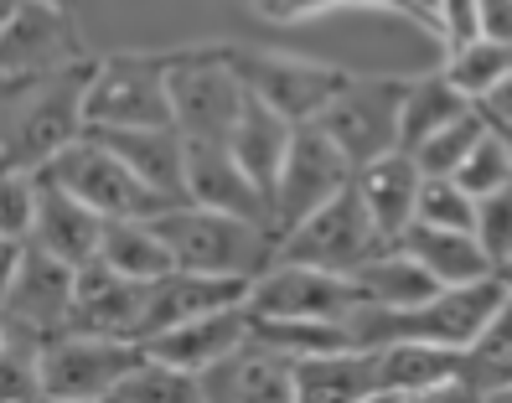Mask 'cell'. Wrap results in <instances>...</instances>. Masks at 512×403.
I'll return each instance as SVG.
<instances>
[{
  "label": "cell",
  "instance_id": "cell-1",
  "mask_svg": "<svg viewBox=\"0 0 512 403\" xmlns=\"http://www.w3.org/2000/svg\"><path fill=\"white\" fill-rule=\"evenodd\" d=\"M99 57H73L47 73H6V171H42L88 130V83Z\"/></svg>",
  "mask_w": 512,
  "mask_h": 403
},
{
  "label": "cell",
  "instance_id": "cell-2",
  "mask_svg": "<svg viewBox=\"0 0 512 403\" xmlns=\"http://www.w3.org/2000/svg\"><path fill=\"white\" fill-rule=\"evenodd\" d=\"M512 279L507 274H487L471 285H445L419 305H357L347 316V331L357 347H388V341H435V347H471L476 331L497 316V305L507 300Z\"/></svg>",
  "mask_w": 512,
  "mask_h": 403
},
{
  "label": "cell",
  "instance_id": "cell-3",
  "mask_svg": "<svg viewBox=\"0 0 512 403\" xmlns=\"http://www.w3.org/2000/svg\"><path fill=\"white\" fill-rule=\"evenodd\" d=\"M150 223H156L161 238L171 243L176 269L259 279L269 264L280 259V228L275 223H254V217H238V212L176 202V207L156 212Z\"/></svg>",
  "mask_w": 512,
  "mask_h": 403
},
{
  "label": "cell",
  "instance_id": "cell-4",
  "mask_svg": "<svg viewBox=\"0 0 512 403\" xmlns=\"http://www.w3.org/2000/svg\"><path fill=\"white\" fill-rule=\"evenodd\" d=\"M6 285H0V331L52 341L73 326L78 264L47 254L32 238H0Z\"/></svg>",
  "mask_w": 512,
  "mask_h": 403
},
{
  "label": "cell",
  "instance_id": "cell-5",
  "mask_svg": "<svg viewBox=\"0 0 512 403\" xmlns=\"http://www.w3.org/2000/svg\"><path fill=\"white\" fill-rule=\"evenodd\" d=\"M249 88L233 73L228 47H182L171 52V109L187 140H228L244 114Z\"/></svg>",
  "mask_w": 512,
  "mask_h": 403
},
{
  "label": "cell",
  "instance_id": "cell-6",
  "mask_svg": "<svg viewBox=\"0 0 512 403\" xmlns=\"http://www.w3.org/2000/svg\"><path fill=\"white\" fill-rule=\"evenodd\" d=\"M42 176H52L57 186H68L73 197H83L88 207H99L104 217H156L166 207H176L171 197H161L156 186H145L125 155H114L99 135H78L68 150H57L42 166Z\"/></svg>",
  "mask_w": 512,
  "mask_h": 403
},
{
  "label": "cell",
  "instance_id": "cell-7",
  "mask_svg": "<svg viewBox=\"0 0 512 403\" xmlns=\"http://www.w3.org/2000/svg\"><path fill=\"white\" fill-rule=\"evenodd\" d=\"M140 357H145V341L63 331L42 352V393L52 403H109Z\"/></svg>",
  "mask_w": 512,
  "mask_h": 403
},
{
  "label": "cell",
  "instance_id": "cell-8",
  "mask_svg": "<svg viewBox=\"0 0 512 403\" xmlns=\"http://www.w3.org/2000/svg\"><path fill=\"white\" fill-rule=\"evenodd\" d=\"M404 93H409V78L347 73L337 99H331L316 119H321V130L352 155V166H368V161H378V155L399 150Z\"/></svg>",
  "mask_w": 512,
  "mask_h": 403
},
{
  "label": "cell",
  "instance_id": "cell-9",
  "mask_svg": "<svg viewBox=\"0 0 512 403\" xmlns=\"http://www.w3.org/2000/svg\"><path fill=\"white\" fill-rule=\"evenodd\" d=\"M94 124H176L171 52L99 57L94 83H88V130H94Z\"/></svg>",
  "mask_w": 512,
  "mask_h": 403
},
{
  "label": "cell",
  "instance_id": "cell-10",
  "mask_svg": "<svg viewBox=\"0 0 512 403\" xmlns=\"http://www.w3.org/2000/svg\"><path fill=\"white\" fill-rule=\"evenodd\" d=\"M378 248H388V238L378 233L363 192H357V181L342 186V192L331 197L326 207H316L311 217H300L290 233H280V259L342 269V274H352L357 264H368Z\"/></svg>",
  "mask_w": 512,
  "mask_h": 403
},
{
  "label": "cell",
  "instance_id": "cell-11",
  "mask_svg": "<svg viewBox=\"0 0 512 403\" xmlns=\"http://www.w3.org/2000/svg\"><path fill=\"white\" fill-rule=\"evenodd\" d=\"M357 305H363V290H357L352 274L300 259H275L249 285L254 316H280V321H347Z\"/></svg>",
  "mask_w": 512,
  "mask_h": 403
},
{
  "label": "cell",
  "instance_id": "cell-12",
  "mask_svg": "<svg viewBox=\"0 0 512 403\" xmlns=\"http://www.w3.org/2000/svg\"><path fill=\"white\" fill-rule=\"evenodd\" d=\"M357 166L352 155L321 130V119H306L295 124V140L285 150V166H280V181H275V228L290 233L300 217H311L316 207H326L331 197L352 186Z\"/></svg>",
  "mask_w": 512,
  "mask_h": 403
},
{
  "label": "cell",
  "instance_id": "cell-13",
  "mask_svg": "<svg viewBox=\"0 0 512 403\" xmlns=\"http://www.w3.org/2000/svg\"><path fill=\"white\" fill-rule=\"evenodd\" d=\"M228 62L254 99L275 104L295 124L316 119L331 99H337V88L347 83V68L306 62V57H290V52H264V47H228Z\"/></svg>",
  "mask_w": 512,
  "mask_h": 403
},
{
  "label": "cell",
  "instance_id": "cell-14",
  "mask_svg": "<svg viewBox=\"0 0 512 403\" xmlns=\"http://www.w3.org/2000/svg\"><path fill=\"white\" fill-rule=\"evenodd\" d=\"M0 52H6V73H47L83 57L73 11L42 0H0Z\"/></svg>",
  "mask_w": 512,
  "mask_h": 403
},
{
  "label": "cell",
  "instance_id": "cell-15",
  "mask_svg": "<svg viewBox=\"0 0 512 403\" xmlns=\"http://www.w3.org/2000/svg\"><path fill=\"white\" fill-rule=\"evenodd\" d=\"M150 285H156V279H135V274H119L104 259H88L78 269V300H73V326L68 331L145 341Z\"/></svg>",
  "mask_w": 512,
  "mask_h": 403
},
{
  "label": "cell",
  "instance_id": "cell-16",
  "mask_svg": "<svg viewBox=\"0 0 512 403\" xmlns=\"http://www.w3.org/2000/svg\"><path fill=\"white\" fill-rule=\"evenodd\" d=\"M440 398H466L461 347H435V341H388V347H378V403H440Z\"/></svg>",
  "mask_w": 512,
  "mask_h": 403
},
{
  "label": "cell",
  "instance_id": "cell-17",
  "mask_svg": "<svg viewBox=\"0 0 512 403\" xmlns=\"http://www.w3.org/2000/svg\"><path fill=\"white\" fill-rule=\"evenodd\" d=\"M202 403H295V357L249 336L202 372Z\"/></svg>",
  "mask_w": 512,
  "mask_h": 403
},
{
  "label": "cell",
  "instance_id": "cell-18",
  "mask_svg": "<svg viewBox=\"0 0 512 403\" xmlns=\"http://www.w3.org/2000/svg\"><path fill=\"white\" fill-rule=\"evenodd\" d=\"M187 202L254 217V223H275L269 192L244 171L228 140H187Z\"/></svg>",
  "mask_w": 512,
  "mask_h": 403
},
{
  "label": "cell",
  "instance_id": "cell-19",
  "mask_svg": "<svg viewBox=\"0 0 512 403\" xmlns=\"http://www.w3.org/2000/svg\"><path fill=\"white\" fill-rule=\"evenodd\" d=\"M88 135H99L114 155H125L130 171L156 186L161 197L187 202V135L176 124H94Z\"/></svg>",
  "mask_w": 512,
  "mask_h": 403
},
{
  "label": "cell",
  "instance_id": "cell-20",
  "mask_svg": "<svg viewBox=\"0 0 512 403\" xmlns=\"http://www.w3.org/2000/svg\"><path fill=\"white\" fill-rule=\"evenodd\" d=\"M249 336H254V316H249V300H244V305L207 310V316H197V321H182V326H171L161 336H150L145 352L171 362V367H187V372L202 378L207 367L223 362L228 352H238Z\"/></svg>",
  "mask_w": 512,
  "mask_h": 403
},
{
  "label": "cell",
  "instance_id": "cell-21",
  "mask_svg": "<svg viewBox=\"0 0 512 403\" xmlns=\"http://www.w3.org/2000/svg\"><path fill=\"white\" fill-rule=\"evenodd\" d=\"M254 279H233V274H202V269H171L150 285V310H145V341L161 336L182 321H197L207 310L223 305H244Z\"/></svg>",
  "mask_w": 512,
  "mask_h": 403
},
{
  "label": "cell",
  "instance_id": "cell-22",
  "mask_svg": "<svg viewBox=\"0 0 512 403\" xmlns=\"http://www.w3.org/2000/svg\"><path fill=\"white\" fill-rule=\"evenodd\" d=\"M104 228H109V217L99 207H88L83 197L68 192V186H57L52 176H42V207H37V223H32V243H42L47 254L83 269L88 259H99Z\"/></svg>",
  "mask_w": 512,
  "mask_h": 403
},
{
  "label": "cell",
  "instance_id": "cell-23",
  "mask_svg": "<svg viewBox=\"0 0 512 403\" xmlns=\"http://www.w3.org/2000/svg\"><path fill=\"white\" fill-rule=\"evenodd\" d=\"M295 403H378V347L295 357Z\"/></svg>",
  "mask_w": 512,
  "mask_h": 403
},
{
  "label": "cell",
  "instance_id": "cell-24",
  "mask_svg": "<svg viewBox=\"0 0 512 403\" xmlns=\"http://www.w3.org/2000/svg\"><path fill=\"white\" fill-rule=\"evenodd\" d=\"M357 192H363L368 212H373V223L378 233L394 243L414 217H419V192H425V166L414 161L409 150H388L378 155V161L368 166H357Z\"/></svg>",
  "mask_w": 512,
  "mask_h": 403
},
{
  "label": "cell",
  "instance_id": "cell-25",
  "mask_svg": "<svg viewBox=\"0 0 512 403\" xmlns=\"http://www.w3.org/2000/svg\"><path fill=\"white\" fill-rule=\"evenodd\" d=\"M394 248L414 254L419 264L440 279V285H471V279L502 274L471 228H440V223H419V217H414V223L394 238Z\"/></svg>",
  "mask_w": 512,
  "mask_h": 403
},
{
  "label": "cell",
  "instance_id": "cell-26",
  "mask_svg": "<svg viewBox=\"0 0 512 403\" xmlns=\"http://www.w3.org/2000/svg\"><path fill=\"white\" fill-rule=\"evenodd\" d=\"M295 140V119H285L275 104H264V99H244V114H238L233 124V155L244 161V171L269 192V207H275V181H280V166H285V150Z\"/></svg>",
  "mask_w": 512,
  "mask_h": 403
},
{
  "label": "cell",
  "instance_id": "cell-27",
  "mask_svg": "<svg viewBox=\"0 0 512 403\" xmlns=\"http://www.w3.org/2000/svg\"><path fill=\"white\" fill-rule=\"evenodd\" d=\"M461 388H466V398H507L512 393V290L497 305V316L461 352Z\"/></svg>",
  "mask_w": 512,
  "mask_h": 403
},
{
  "label": "cell",
  "instance_id": "cell-28",
  "mask_svg": "<svg viewBox=\"0 0 512 403\" xmlns=\"http://www.w3.org/2000/svg\"><path fill=\"white\" fill-rule=\"evenodd\" d=\"M352 279H357V290H363L368 305H388V310L419 305V300H430L435 290H445L425 264H419L414 254H404V248H394V243L378 248L368 264H357Z\"/></svg>",
  "mask_w": 512,
  "mask_h": 403
},
{
  "label": "cell",
  "instance_id": "cell-29",
  "mask_svg": "<svg viewBox=\"0 0 512 403\" xmlns=\"http://www.w3.org/2000/svg\"><path fill=\"white\" fill-rule=\"evenodd\" d=\"M476 104L466 93L440 73H425V78H409V93H404V119H399V150H419L430 135H440L445 124H456L461 114H471Z\"/></svg>",
  "mask_w": 512,
  "mask_h": 403
},
{
  "label": "cell",
  "instance_id": "cell-30",
  "mask_svg": "<svg viewBox=\"0 0 512 403\" xmlns=\"http://www.w3.org/2000/svg\"><path fill=\"white\" fill-rule=\"evenodd\" d=\"M99 259L114 264L119 274H135V279H161L176 269L171 243L161 238V228L150 217H109Z\"/></svg>",
  "mask_w": 512,
  "mask_h": 403
},
{
  "label": "cell",
  "instance_id": "cell-31",
  "mask_svg": "<svg viewBox=\"0 0 512 403\" xmlns=\"http://www.w3.org/2000/svg\"><path fill=\"white\" fill-rule=\"evenodd\" d=\"M109 403H202V378L187 372V367H171V362L145 352L125 372V383L114 388Z\"/></svg>",
  "mask_w": 512,
  "mask_h": 403
},
{
  "label": "cell",
  "instance_id": "cell-32",
  "mask_svg": "<svg viewBox=\"0 0 512 403\" xmlns=\"http://www.w3.org/2000/svg\"><path fill=\"white\" fill-rule=\"evenodd\" d=\"M507 73H512V42H502V37H476L466 47H450L445 52V78L456 83L471 104L487 88H497Z\"/></svg>",
  "mask_w": 512,
  "mask_h": 403
},
{
  "label": "cell",
  "instance_id": "cell-33",
  "mask_svg": "<svg viewBox=\"0 0 512 403\" xmlns=\"http://www.w3.org/2000/svg\"><path fill=\"white\" fill-rule=\"evenodd\" d=\"M42 352H47V341L0 331V398L6 403L47 398L42 393Z\"/></svg>",
  "mask_w": 512,
  "mask_h": 403
},
{
  "label": "cell",
  "instance_id": "cell-34",
  "mask_svg": "<svg viewBox=\"0 0 512 403\" xmlns=\"http://www.w3.org/2000/svg\"><path fill=\"white\" fill-rule=\"evenodd\" d=\"M492 124H487V114L481 109H471V114H461L456 124H445L440 135H430L425 145L414 150V161L425 166V176H456L461 166H466V155L476 150V140L487 135Z\"/></svg>",
  "mask_w": 512,
  "mask_h": 403
},
{
  "label": "cell",
  "instance_id": "cell-35",
  "mask_svg": "<svg viewBox=\"0 0 512 403\" xmlns=\"http://www.w3.org/2000/svg\"><path fill=\"white\" fill-rule=\"evenodd\" d=\"M456 181L466 186L471 197H492V192H502V186H512V145H507V135L492 130L476 140V150L466 155V166L456 171Z\"/></svg>",
  "mask_w": 512,
  "mask_h": 403
},
{
  "label": "cell",
  "instance_id": "cell-36",
  "mask_svg": "<svg viewBox=\"0 0 512 403\" xmlns=\"http://www.w3.org/2000/svg\"><path fill=\"white\" fill-rule=\"evenodd\" d=\"M476 212H481V197H471L456 176H425V192H419V223L471 228L476 233Z\"/></svg>",
  "mask_w": 512,
  "mask_h": 403
},
{
  "label": "cell",
  "instance_id": "cell-37",
  "mask_svg": "<svg viewBox=\"0 0 512 403\" xmlns=\"http://www.w3.org/2000/svg\"><path fill=\"white\" fill-rule=\"evenodd\" d=\"M42 207V176L37 171H6V197H0V238H32Z\"/></svg>",
  "mask_w": 512,
  "mask_h": 403
},
{
  "label": "cell",
  "instance_id": "cell-38",
  "mask_svg": "<svg viewBox=\"0 0 512 403\" xmlns=\"http://www.w3.org/2000/svg\"><path fill=\"white\" fill-rule=\"evenodd\" d=\"M476 238H481V248L492 254V264L507 274V269H512V186H502V192H492V197H481Z\"/></svg>",
  "mask_w": 512,
  "mask_h": 403
},
{
  "label": "cell",
  "instance_id": "cell-39",
  "mask_svg": "<svg viewBox=\"0 0 512 403\" xmlns=\"http://www.w3.org/2000/svg\"><path fill=\"white\" fill-rule=\"evenodd\" d=\"M476 37H487L476 0H445V6H440V26H435V42L450 52V47H466Z\"/></svg>",
  "mask_w": 512,
  "mask_h": 403
},
{
  "label": "cell",
  "instance_id": "cell-40",
  "mask_svg": "<svg viewBox=\"0 0 512 403\" xmlns=\"http://www.w3.org/2000/svg\"><path fill=\"white\" fill-rule=\"evenodd\" d=\"M476 109L487 114V124L507 130V124H512V73H507L497 88H487V93H481V99H476Z\"/></svg>",
  "mask_w": 512,
  "mask_h": 403
},
{
  "label": "cell",
  "instance_id": "cell-41",
  "mask_svg": "<svg viewBox=\"0 0 512 403\" xmlns=\"http://www.w3.org/2000/svg\"><path fill=\"white\" fill-rule=\"evenodd\" d=\"M352 11H373V16H404V21H419L425 26V16H419L414 0H347Z\"/></svg>",
  "mask_w": 512,
  "mask_h": 403
},
{
  "label": "cell",
  "instance_id": "cell-42",
  "mask_svg": "<svg viewBox=\"0 0 512 403\" xmlns=\"http://www.w3.org/2000/svg\"><path fill=\"white\" fill-rule=\"evenodd\" d=\"M347 6V0H290V16L285 21H311V16H326V11H337Z\"/></svg>",
  "mask_w": 512,
  "mask_h": 403
},
{
  "label": "cell",
  "instance_id": "cell-43",
  "mask_svg": "<svg viewBox=\"0 0 512 403\" xmlns=\"http://www.w3.org/2000/svg\"><path fill=\"white\" fill-rule=\"evenodd\" d=\"M254 11L269 16V21H285L290 16V0H254Z\"/></svg>",
  "mask_w": 512,
  "mask_h": 403
},
{
  "label": "cell",
  "instance_id": "cell-44",
  "mask_svg": "<svg viewBox=\"0 0 512 403\" xmlns=\"http://www.w3.org/2000/svg\"><path fill=\"white\" fill-rule=\"evenodd\" d=\"M414 6H419V16H425V31L440 26V6H445V0H414Z\"/></svg>",
  "mask_w": 512,
  "mask_h": 403
},
{
  "label": "cell",
  "instance_id": "cell-45",
  "mask_svg": "<svg viewBox=\"0 0 512 403\" xmlns=\"http://www.w3.org/2000/svg\"><path fill=\"white\" fill-rule=\"evenodd\" d=\"M42 6H57V11H78V0H42Z\"/></svg>",
  "mask_w": 512,
  "mask_h": 403
},
{
  "label": "cell",
  "instance_id": "cell-46",
  "mask_svg": "<svg viewBox=\"0 0 512 403\" xmlns=\"http://www.w3.org/2000/svg\"><path fill=\"white\" fill-rule=\"evenodd\" d=\"M502 135H507V145H512V124H507V130H502Z\"/></svg>",
  "mask_w": 512,
  "mask_h": 403
},
{
  "label": "cell",
  "instance_id": "cell-47",
  "mask_svg": "<svg viewBox=\"0 0 512 403\" xmlns=\"http://www.w3.org/2000/svg\"><path fill=\"white\" fill-rule=\"evenodd\" d=\"M507 279H512V269H507Z\"/></svg>",
  "mask_w": 512,
  "mask_h": 403
}]
</instances>
